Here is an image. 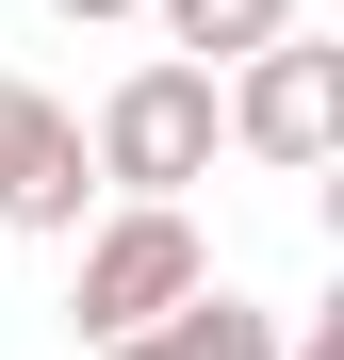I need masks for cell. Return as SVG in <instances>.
<instances>
[{
	"label": "cell",
	"instance_id": "1",
	"mask_svg": "<svg viewBox=\"0 0 344 360\" xmlns=\"http://www.w3.org/2000/svg\"><path fill=\"white\" fill-rule=\"evenodd\" d=\"M213 148H229V115H213V66H181V49H148V66L82 115V164L115 197H181V180H213Z\"/></svg>",
	"mask_w": 344,
	"mask_h": 360
},
{
	"label": "cell",
	"instance_id": "2",
	"mask_svg": "<svg viewBox=\"0 0 344 360\" xmlns=\"http://www.w3.org/2000/svg\"><path fill=\"white\" fill-rule=\"evenodd\" d=\"M197 278H213V246H197V213H181V197H115V213L82 229L66 328H82V344H132V328H164V311H181Z\"/></svg>",
	"mask_w": 344,
	"mask_h": 360
},
{
	"label": "cell",
	"instance_id": "3",
	"mask_svg": "<svg viewBox=\"0 0 344 360\" xmlns=\"http://www.w3.org/2000/svg\"><path fill=\"white\" fill-rule=\"evenodd\" d=\"M213 115H229V148H246V164H328L344 148V49H312V33H262L246 49V66H229L213 82Z\"/></svg>",
	"mask_w": 344,
	"mask_h": 360
},
{
	"label": "cell",
	"instance_id": "4",
	"mask_svg": "<svg viewBox=\"0 0 344 360\" xmlns=\"http://www.w3.org/2000/svg\"><path fill=\"white\" fill-rule=\"evenodd\" d=\"M82 197H98L82 115L49 98V82H17V66H0V229H82Z\"/></svg>",
	"mask_w": 344,
	"mask_h": 360
},
{
	"label": "cell",
	"instance_id": "5",
	"mask_svg": "<svg viewBox=\"0 0 344 360\" xmlns=\"http://www.w3.org/2000/svg\"><path fill=\"white\" fill-rule=\"evenodd\" d=\"M148 360H279V311H262V295H229V278H197L181 311L148 328Z\"/></svg>",
	"mask_w": 344,
	"mask_h": 360
},
{
	"label": "cell",
	"instance_id": "6",
	"mask_svg": "<svg viewBox=\"0 0 344 360\" xmlns=\"http://www.w3.org/2000/svg\"><path fill=\"white\" fill-rule=\"evenodd\" d=\"M148 17H164L181 66H246L262 33H295V0H148Z\"/></svg>",
	"mask_w": 344,
	"mask_h": 360
},
{
	"label": "cell",
	"instance_id": "7",
	"mask_svg": "<svg viewBox=\"0 0 344 360\" xmlns=\"http://www.w3.org/2000/svg\"><path fill=\"white\" fill-rule=\"evenodd\" d=\"M279 360H344V311H279Z\"/></svg>",
	"mask_w": 344,
	"mask_h": 360
},
{
	"label": "cell",
	"instance_id": "8",
	"mask_svg": "<svg viewBox=\"0 0 344 360\" xmlns=\"http://www.w3.org/2000/svg\"><path fill=\"white\" fill-rule=\"evenodd\" d=\"M49 17H82V33H98V17H148V0H49Z\"/></svg>",
	"mask_w": 344,
	"mask_h": 360
},
{
	"label": "cell",
	"instance_id": "9",
	"mask_svg": "<svg viewBox=\"0 0 344 360\" xmlns=\"http://www.w3.org/2000/svg\"><path fill=\"white\" fill-rule=\"evenodd\" d=\"M82 360H148V328H132V344H82Z\"/></svg>",
	"mask_w": 344,
	"mask_h": 360
}]
</instances>
